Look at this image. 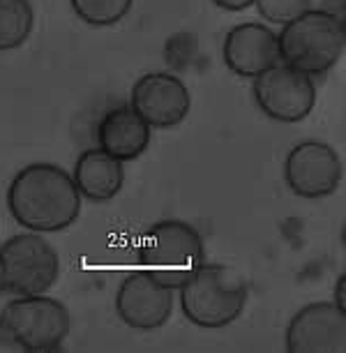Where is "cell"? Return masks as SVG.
Returning a JSON list of instances; mask_svg holds the SVG:
<instances>
[{
  "instance_id": "1",
  "label": "cell",
  "mask_w": 346,
  "mask_h": 353,
  "mask_svg": "<svg viewBox=\"0 0 346 353\" xmlns=\"http://www.w3.org/2000/svg\"><path fill=\"white\" fill-rule=\"evenodd\" d=\"M8 210L26 231L58 233L70 229L81 215V194L63 166L32 162L12 178Z\"/></svg>"
},
{
  "instance_id": "2",
  "label": "cell",
  "mask_w": 346,
  "mask_h": 353,
  "mask_svg": "<svg viewBox=\"0 0 346 353\" xmlns=\"http://www.w3.org/2000/svg\"><path fill=\"white\" fill-rule=\"evenodd\" d=\"M279 61L309 77L325 74L346 49L344 19L328 10H305L277 32Z\"/></svg>"
},
{
  "instance_id": "3",
  "label": "cell",
  "mask_w": 346,
  "mask_h": 353,
  "mask_svg": "<svg viewBox=\"0 0 346 353\" xmlns=\"http://www.w3.org/2000/svg\"><path fill=\"white\" fill-rule=\"evenodd\" d=\"M205 263L203 238L183 219H159L145 231L139 248V265L169 289H181Z\"/></svg>"
},
{
  "instance_id": "4",
  "label": "cell",
  "mask_w": 346,
  "mask_h": 353,
  "mask_svg": "<svg viewBox=\"0 0 346 353\" xmlns=\"http://www.w3.org/2000/svg\"><path fill=\"white\" fill-rule=\"evenodd\" d=\"M247 286L224 265L203 263L181 286V310L199 328H226L245 312Z\"/></svg>"
},
{
  "instance_id": "5",
  "label": "cell",
  "mask_w": 346,
  "mask_h": 353,
  "mask_svg": "<svg viewBox=\"0 0 346 353\" xmlns=\"http://www.w3.org/2000/svg\"><path fill=\"white\" fill-rule=\"evenodd\" d=\"M0 323L19 351L49 353L58 351L68 339L72 319L61 301L37 293L10 301L0 310Z\"/></svg>"
},
{
  "instance_id": "6",
  "label": "cell",
  "mask_w": 346,
  "mask_h": 353,
  "mask_svg": "<svg viewBox=\"0 0 346 353\" xmlns=\"http://www.w3.org/2000/svg\"><path fill=\"white\" fill-rule=\"evenodd\" d=\"M3 289L14 296L46 293L61 277V256L42 233L26 231L0 245Z\"/></svg>"
},
{
  "instance_id": "7",
  "label": "cell",
  "mask_w": 346,
  "mask_h": 353,
  "mask_svg": "<svg viewBox=\"0 0 346 353\" xmlns=\"http://www.w3.org/2000/svg\"><path fill=\"white\" fill-rule=\"evenodd\" d=\"M252 95L263 116L275 123H301L316 102V83L305 72L279 61L252 83Z\"/></svg>"
},
{
  "instance_id": "8",
  "label": "cell",
  "mask_w": 346,
  "mask_h": 353,
  "mask_svg": "<svg viewBox=\"0 0 346 353\" xmlns=\"http://www.w3.org/2000/svg\"><path fill=\"white\" fill-rule=\"evenodd\" d=\"M284 183L301 199H325L335 194L344 178V164L330 143L309 141L296 143L284 159Z\"/></svg>"
},
{
  "instance_id": "9",
  "label": "cell",
  "mask_w": 346,
  "mask_h": 353,
  "mask_svg": "<svg viewBox=\"0 0 346 353\" xmlns=\"http://www.w3.org/2000/svg\"><path fill=\"white\" fill-rule=\"evenodd\" d=\"M130 106L152 130L181 125L192 109L190 88L171 72H150L132 85Z\"/></svg>"
},
{
  "instance_id": "10",
  "label": "cell",
  "mask_w": 346,
  "mask_h": 353,
  "mask_svg": "<svg viewBox=\"0 0 346 353\" xmlns=\"http://www.w3.org/2000/svg\"><path fill=\"white\" fill-rule=\"evenodd\" d=\"M284 346L289 353H344L346 310L335 303H309L291 316Z\"/></svg>"
},
{
  "instance_id": "11",
  "label": "cell",
  "mask_w": 346,
  "mask_h": 353,
  "mask_svg": "<svg viewBox=\"0 0 346 353\" xmlns=\"http://www.w3.org/2000/svg\"><path fill=\"white\" fill-rule=\"evenodd\" d=\"M173 289L159 284L148 272H132L116 291V314L134 330H157L173 314Z\"/></svg>"
},
{
  "instance_id": "12",
  "label": "cell",
  "mask_w": 346,
  "mask_h": 353,
  "mask_svg": "<svg viewBox=\"0 0 346 353\" xmlns=\"http://www.w3.org/2000/svg\"><path fill=\"white\" fill-rule=\"evenodd\" d=\"M224 65L243 79H254L279 63L277 32L258 21L234 26L224 37Z\"/></svg>"
},
{
  "instance_id": "13",
  "label": "cell",
  "mask_w": 346,
  "mask_h": 353,
  "mask_svg": "<svg viewBox=\"0 0 346 353\" xmlns=\"http://www.w3.org/2000/svg\"><path fill=\"white\" fill-rule=\"evenodd\" d=\"M152 128L132 106H116L97 123V148L121 162H134L148 150Z\"/></svg>"
},
{
  "instance_id": "14",
  "label": "cell",
  "mask_w": 346,
  "mask_h": 353,
  "mask_svg": "<svg viewBox=\"0 0 346 353\" xmlns=\"http://www.w3.org/2000/svg\"><path fill=\"white\" fill-rule=\"evenodd\" d=\"M123 164L125 162L111 157L109 152L99 148L83 150L74 164V173H72L81 199H88V201L95 203L116 199V194H121L125 183Z\"/></svg>"
},
{
  "instance_id": "15",
  "label": "cell",
  "mask_w": 346,
  "mask_h": 353,
  "mask_svg": "<svg viewBox=\"0 0 346 353\" xmlns=\"http://www.w3.org/2000/svg\"><path fill=\"white\" fill-rule=\"evenodd\" d=\"M35 12L30 0H0V51L19 49L28 42Z\"/></svg>"
},
{
  "instance_id": "16",
  "label": "cell",
  "mask_w": 346,
  "mask_h": 353,
  "mask_svg": "<svg viewBox=\"0 0 346 353\" xmlns=\"http://www.w3.org/2000/svg\"><path fill=\"white\" fill-rule=\"evenodd\" d=\"M74 14L92 28H109L130 14L134 0H70Z\"/></svg>"
},
{
  "instance_id": "17",
  "label": "cell",
  "mask_w": 346,
  "mask_h": 353,
  "mask_svg": "<svg viewBox=\"0 0 346 353\" xmlns=\"http://www.w3.org/2000/svg\"><path fill=\"white\" fill-rule=\"evenodd\" d=\"M258 14L268 23L284 26L286 21L303 14L305 10L312 8V0H254Z\"/></svg>"
},
{
  "instance_id": "18",
  "label": "cell",
  "mask_w": 346,
  "mask_h": 353,
  "mask_svg": "<svg viewBox=\"0 0 346 353\" xmlns=\"http://www.w3.org/2000/svg\"><path fill=\"white\" fill-rule=\"evenodd\" d=\"M219 10H226V12H243L254 5V0H212Z\"/></svg>"
},
{
  "instance_id": "19",
  "label": "cell",
  "mask_w": 346,
  "mask_h": 353,
  "mask_svg": "<svg viewBox=\"0 0 346 353\" xmlns=\"http://www.w3.org/2000/svg\"><path fill=\"white\" fill-rule=\"evenodd\" d=\"M344 293H346V275L342 272V275L337 277V282H335V305H337V307H342V310H346Z\"/></svg>"
},
{
  "instance_id": "20",
  "label": "cell",
  "mask_w": 346,
  "mask_h": 353,
  "mask_svg": "<svg viewBox=\"0 0 346 353\" xmlns=\"http://www.w3.org/2000/svg\"><path fill=\"white\" fill-rule=\"evenodd\" d=\"M3 351H19L17 344L12 342V337L8 335V330L3 328V323H0V353Z\"/></svg>"
},
{
  "instance_id": "21",
  "label": "cell",
  "mask_w": 346,
  "mask_h": 353,
  "mask_svg": "<svg viewBox=\"0 0 346 353\" xmlns=\"http://www.w3.org/2000/svg\"><path fill=\"white\" fill-rule=\"evenodd\" d=\"M0 291H3V261H0Z\"/></svg>"
},
{
  "instance_id": "22",
  "label": "cell",
  "mask_w": 346,
  "mask_h": 353,
  "mask_svg": "<svg viewBox=\"0 0 346 353\" xmlns=\"http://www.w3.org/2000/svg\"><path fill=\"white\" fill-rule=\"evenodd\" d=\"M339 3H342V0H339Z\"/></svg>"
}]
</instances>
